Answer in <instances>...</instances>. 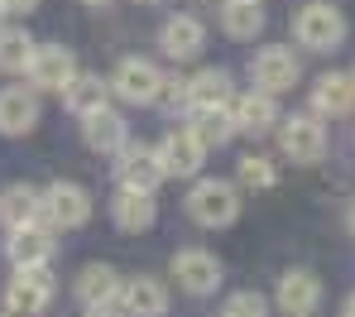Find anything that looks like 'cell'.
<instances>
[{"mask_svg":"<svg viewBox=\"0 0 355 317\" xmlns=\"http://www.w3.org/2000/svg\"><path fill=\"white\" fill-rule=\"evenodd\" d=\"M293 34L302 49H312V53H327V49H336L341 39H346V15L336 10V5H302L293 19Z\"/></svg>","mask_w":355,"mask_h":317,"instance_id":"6da1fadb","label":"cell"},{"mask_svg":"<svg viewBox=\"0 0 355 317\" xmlns=\"http://www.w3.org/2000/svg\"><path fill=\"white\" fill-rule=\"evenodd\" d=\"M187 212H192V221L197 226H231L240 216V192L231 183H221V178H202L192 197H187Z\"/></svg>","mask_w":355,"mask_h":317,"instance_id":"7a4b0ae2","label":"cell"},{"mask_svg":"<svg viewBox=\"0 0 355 317\" xmlns=\"http://www.w3.org/2000/svg\"><path fill=\"white\" fill-rule=\"evenodd\" d=\"M39 202H44V221L53 231H77L92 221V192L82 183H53L49 192H39Z\"/></svg>","mask_w":355,"mask_h":317,"instance_id":"3957f363","label":"cell"},{"mask_svg":"<svg viewBox=\"0 0 355 317\" xmlns=\"http://www.w3.org/2000/svg\"><path fill=\"white\" fill-rule=\"evenodd\" d=\"M53 303V274L49 264H15V284L5 289L10 313H44Z\"/></svg>","mask_w":355,"mask_h":317,"instance_id":"277c9868","label":"cell"},{"mask_svg":"<svg viewBox=\"0 0 355 317\" xmlns=\"http://www.w3.org/2000/svg\"><path fill=\"white\" fill-rule=\"evenodd\" d=\"M159 87H164V72L149 63V58H125L111 77V92L130 106H154L159 101Z\"/></svg>","mask_w":355,"mask_h":317,"instance_id":"5b68a950","label":"cell"},{"mask_svg":"<svg viewBox=\"0 0 355 317\" xmlns=\"http://www.w3.org/2000/svg\"><path fill=\"white\" fill-rule=\"evenodd\" d=\"M116 178L120 188H139V192H154L168 173H164V164H159V149H149V144H120L116 149Z\"/></svg>","mask_w":355,"mask_h":317,"instance_id":"8992f818","label":"cell"},{"mask_svg":"<svg viewBox=\"0 0 355 317\" xmlns=\"http://www.w3.org/2000/svg\"><path fill=\"white\" fill-rule=\"evenodd\" d=\"M72 77H77L72 49H62V44H34V58H29V82H34V92H62Z\"/></svg>","mask_w":355,"mask_h":317,"instance_id":"52a82bcc","label":"cell"},{"mask_svg":"<svg viewBox=\"0 0 355 317\" xmlns=\"http://www.w3.org/2000/svg\"><path fill=\"white\" fill-rule=\"evenodd\" d=\"M250 77H254V87L259 92H288L297 87V77H302V67H297L293 49H259L254 53V63H250Z\"/></svg>","mask_w":355,"mask_h":317,"instance_id":"ba28073f","label":"cell"},{"mask_svg":"<svg viewBox=\"0 0 355 317\" xmlns=\"http://www.w3.org/2000/svg\"><path fill=\"white\" fill-rule=\"evenodd\" d=\"M77 303L87 308V313H111L120 308V279L111 264H87L82 274H77Z\"/></svg>","mask_w":355,"mask_h":317,"instance_id":"9c48e42d","label":"cell"},{"mask_svg":"<svg viewBox=\"0 0 355 317\" xmlns=\"http://www.w3.org/2000/svg\"><path fill=\"white\" fill-rule=\"evenodd\" d=\"M207 159V144L197 139V130H173L164 144H159V164L168 178H192Z\"/></svg>","mask_w":355,"mask_h":317,"instance_id":"30bf717a","label":"cell"},{"mask_svg":"<svg viewBox=\"0 0 355 317\" xmlns=\"http://www.w3.org/2000/svg\"><path fill=\"white\" fill-rule=\"evenodd\" d=\"M279 144H284V154L293 164H317L327 154V130L317 126L312 116H293V121H284V130H279Z\"/></svg>","mask_w":355,"mask_h":317,"instance_id":"8fae6325","label":"cell"},{"mask_svg":"<svg viewBox=\"0 0 355 317\" xmlns=\"http://www.w3.org/2000/svg\"><path fill=\"white\" fill-rule=\"evenodd\" d=\"M173 279H178V289H187V293H211L221 284V259L207 250H178Z\"/></svg>","mask_w":355,"mask_h":317,"instance_id":"7c38bea8","label":"cell"},{"mask_svg":"<svg viewBox=\"0 0 355 317\" xmlns=\"http://www.w3.org/2000/svg\"><path fill=\"white\" fill-rule=\"evenodd\" d=\"M202 44H207V29H202V19H192V15H173V19L159 29V49H164L173 63L197 58V53H202Z\"/></svg>","mask_w":355,"mask_h":317,"instance_id":"4fadbf2b","label":"cell"},{"mask_svg":"<svg viewBox=\"0 0 355 317\" xmlns=\"http://www.w3.org/2000/svg\"><path fill=\"white\" fill-rule=\"evenodd\" d=\"M49 255H53V226L44 216L10 231V259L15 264H49Z\"/></svg>","mask_w":355,"mask_h":317,"instance_id":"5bb4252c","label":"cell"},{"mask_svg":"<svg viewBox=\"0 0 355 317\" xmlns=\"http://www.w3.org/2000/svg\"><path fill=\"white\" fill-rule=\"evenodd\" d=\"M317 303H322V279L312 274V269H288L284 279H279V308L284 313H317Z\"/></svg>","mask_w":355,"mask_h":317,"instance_id":"9a60e30c","label":"cell"},{"mask_svg":"<svg viewBox=\"0 0 355 317\" xmlns=\"http://www.w3.org/2000/svg\"><path fill=\"white\" fill-rule=\"evenodd\" d=\"M39 126V96L29 87H5L0 92V135H29Z\"/></svg>","mask_w":355,"mask_h":317,"instance_id":"2e32d148","label":"cell"},{"mask_svg":"<svg viewBox=\"0 0 355 317\" xmlns=\"http://www.w3.org/2000/svg\"><path fill=\"white\" fill-rule=\"evenodd\" d=\"M231 121H236L240 135H269V130L279 126V106H274V92H250V96H240L236 111H231Z\"/></svg>","mask_w":355,"mask_h":317,"instance_id":"e0dca14e","label":"cell"},{"mask_svg":"<svg viewBox=\"0 0 355 317\" xmlns=\"http://www.w3.org/2000/svg\"><path fill=\"white\" fill-rule=\"evenodd\" d=\"M111 216H116V226H120V231H130V236L149 231V226H154V216H159V207H154V192L120 188V197L111 202Z\"/></svg>","mask_w":355,"mask_h":317,"instance_id":"ac0fdd59","label":"cell"},{"mask_svg":"<svg viewBox=\"0 0 355 317\" xmlns=\"http://www.w3.org/2000/svg\"><path fill=\"white\" fill-rule=\"evenodd\" d=\"M82 139H87V149H96V154H116L120 144L130 139V130H125V121H120L116 111L96 106L92 116H82Z\"/></svg>","mask_w":355,"mask_h":317,"instance_id":"d6986e66","label":"cell"},{"mask_svg":"<svg viewBox=\"0 0 355 317\" xmlns=\"http://www.w3.org/2000/svg\"><path fill=\"white\" fill-rule=\"evenodd\" d=\"M312 106H317L322 116H351V111H355V77H346V72H327V77H317V87H312Z\"/></svg>","mask_w":355,"mask_h":317,"instance_id":"ffe728a7","label":"cell"},{"mask_svg":"<svg viewBox=\"0 0 355 317\" xmlns=\"http://www.w3.org/2000/svg\"><path fill=\"white\" fill-rule=\"evenodd\" d=\"M120 308H125V313H139V317H159L164 308H168V293H164L159 279L139 274V279L120 284Z\"/></svg>","mask_w":355,"mask_h":317,"instance_id":"44dd1931","label":"cell"},{"mask_svg":"<svg viewBox=\"0 0 355 317\" xmlns=\"http://www.w3.org/2000/svg\"><path fill=\"white\" fill-rule=\"evenodd\" d=\"M44 216V202H39V192L29 188V183H15V188L0 192V221L15 231V226H24V221H39Z\"/></svg>","mask_w":355,"mask_h":317,"instance_id":"7402d4cb","label":"cell"},{"mask_svg":"<svg viewBox=\"0 0 355 317\" xmlns=\"http://www.w3.org/2000/svg\"><path fill=\"white\" fill-rule=\"evenodd\" d=\"M106 92H111V87H106L101 77L77 72V77L62 87V101H67V111H72V116H92L96 106H106Z\"/></svg>","mask_w":355,"mask_h":317,"instance_id":"603a6c76","label":"cell"},{"mask_svg":"<svg viewBox=\"0 0 355 317\" xmlns=\"http://www.w3.org/2000/svg\"><path fill=\"white\" fill-rule=\"evenodd\" d=\"M221 24H226L231 39H254V34L264 29V5H259V0H226Z\"/></svg>","mask_w":355,"mask_h":317,"instance_id":"cb8c5ba5","label":"cell"},{"mask_svg":"<svg viewBox=\"0 0 355 317\" xmlns=\"http://www.w3.org/2000/svg\"><path fill=\"white\" fill-rule=\"evenodd\" d=\"M187 87H192V111L197 106H231V77L221 67H202Z\"/></svg>","mask_w":355,"mask_h":317,"instance_id":"d4e9b609","label":"cell"},{"mask_svg":"<svg viewBox=\"0 0 355 317\" xmlns=\"http://www.w3.org/2000/svg\"><path fill=\"white\" fill-rule=\"evenodd\" d=\"M192 130H197V139H202L207 149H211V144L221 149V144L236 135V121H231L226 106H197V126H192Z\"/></svg>","mask_w":355,"mask_h":317,"instance_id":"484cf974","label":"cell"},{"mask_svg":"<svg viewBox=\"0 0 355 317\" xmlns=\"http://www.w3.org/2000/svg\"><path fill=\"white\" fill-rule=\"evenodd\" d=\"M34 39L24 29H0V72H29Z\"/></svg>","mask_w":355,"mask_h":317,"instance_id":"4316f807","label":"cell"},{"mask_svg":"<svg viewBox=\"0 0 355 317\" xmlns=\"http://www.w3.org/2000/svg\"><path fill=\"white\" fill-rule=\"evenodd\" d=\"M236 173H240V183H245V188H274V178H279V173H274V164H269L264 154H245Z\"/></svg>","mask_w":355,"mask_h":317,"instance_id":"83f0119b","label":"cell"},{"mask_svg":"<svg viewBox=\"0 0 355 317\" xmlns=\"http://www.w3.org/2000/svg\"><path fill=\"white\" fill-rule=\"evenodd\" d=\"M154 106H164V111H182V106H192V87L182 82V77H164V87H159V101Z\"/></svg>","mask_w":355,"mask_h":317,"instance_id":"f1b7e54d","label":"cell"},{"mask_svg":"<svg viewBox=\"0 0 355 317\" xmlns=\"http://www.w3.org/2000/svg\"><path fill=\"white\" fill-rule=\"evenodd\" d=\"M226 313L231 317H240V313H264V298H259V293H231V298H226Z\"/></svg>","mask_w":355,"mask_h":317,"instance_id":"f546056e","label":"cell"},{"mask_svg":"<svg viewBox=\"0 0 355 317\" xmlns=\"http://www.w3.org/2000/svg\"><path fill=\"white\" fill-rule=\"evenodd\" d=\"M39 0H0V15H29Z\"/></svg>","mask_w":355,"mask_h":317,"instance_id":"4dcf8cb0","label":"cell"},{"mask_svg":"<svg viewBox=\"0 0 355 317\" xmlns=\"http://www.w3.org/2000/svg\"><path fill=\"white\" fill-rule=\"evenodd\" d=\"M346 313H355V293H351V298H346Z\"/></svg>","mask_w":355,"mask_h":317,"instance_id":"1f68e13d","label":"cell"},{"mask_svg":"<svg viewBox=\"0 0 355 317\" xmlns=\"http://www.w3.org/2000/svg\"><path fill=\"white\" fill-rule=\"evenodd\" d=\"M82 5H111V0H82Z\"/></svg>","mask_w":355,"mask_h":317,"instance_id":"d6a6232c","label":"cell"},{"mask_svg":"<svg viewBox=\"0 0 355 317\" xmlns=\"http://www.w3.org/2000/svg\"><path fill=\"white\" fill-rule=\"evenodd\" d=\"M351 231H355V207H351Z\"/></svg>","mask_w":355,"mask_h":317,"instance_id":"836d02e7","label":"cell"},{"mask_svg":"<svg viewBox=\"0 0 355 317\" xmlns=\"http://www.w3.org/2000/svg\"><path fill=\"white\" fill-rule=\"evenodd\" d=\"M144 5H164V0H144Z\"/></svg>","mask_w":355,"mask_h":317,"instance_id":"e575fe53","label":"cell"},{"mask_svg":"<svg viewBox=\"0 0 355 317\" xmlns=\"http://www.w3.org/2000/svg\"><path fill=\"white\" fill-rule=\"evenodd\" d=\"M0 19H5V15H0Z\"/></svg>","mask_w":355,"mask_h":317,"instance_id":"d590c367","label":"cell"}]
</instances>
